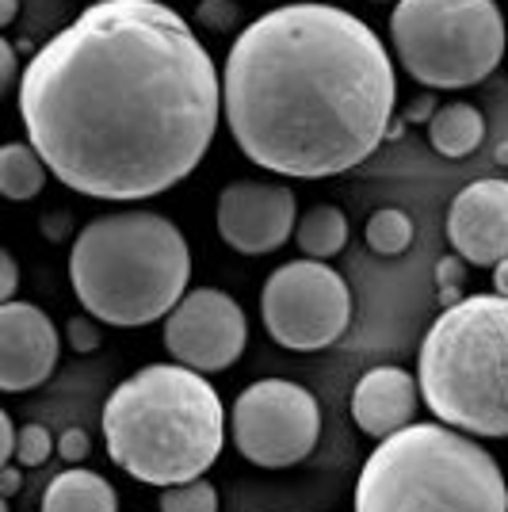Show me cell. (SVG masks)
<instances>
[{
  "label": "cell",
  "mask_w": 508,
  "mask_h": 512,
  "mask_svg": "<svg viewBox=\"0 0 508 512\" xmlns=\"http://www.w3.org/2000/svg\"><path fill=\"white\" fill-rule=\"evenodd\" d=\"M27 142L69 192L138 203L188 180L222 119V73L165 0H107L23 65Z\"/></svg>",
  "instance_id": "6da1fadb"
},
{
  "label": "cell",
  "mask_w": 508,
  "mask_h": 512,
  "mask_svg": "<svg viewBox=\"0 0 508 512\" xmlns=\"http://www.w3.org/2000/svg\"><path fill=\"white\" fill-rule=\"evenodd\" d=\"M398 77L382 39L337 4H283L230 43L222 119L253 165L325 180L356 169L390 134Z\"/></svg>",
  "instance_id": "7a4b0ae2"
},
{
  "label": "cell",
  "mask_w": 508,
  "mask_h": 512,
  "mask_svg": "<svg viewBox=\"0 0 508 512\" xmlns=\"http://www.w3.org/2000/svg\"><path fill=\"white\" fill-rule=\"evenodd\" d=\"M104 444L115 467L146 486L203 478L226 448V406L203 371L149 363L104 402Z\"/></svg>",
  "instance_id": "3957f363"
},
{
  "label": "cell",
  "mask_w": 508,
  "mask_h": 512,
  "mask_svg": "<svg viewBox=\"0 0 508 512\" xmlns=\"http://www.w3.org/2000/svg\"><path fill=\"white\" fill-rule=\"evenodd\" d=\"M191 279V249L180 226L153 211L92 218L73 241L69 283L81 310L100 325L138 329L172 314Z\"/></svg>",
  "instance_id": "277c9868"
},
{
  "label": "cell",
  "mask_w": 508,
  "mask_h": 512,
  "mask_svg": "<svg viewBox=\"0 0 508 512\" xmlns=\"http://www.w3.org/2000/svg\"><path fill=\"white\" fill-rule=\"evenodd\" d=\"M352 512H508V482L466 432L413 421L367 455Z\"/></svg>",
  "instance_id": "5b68a950"
},
{
  "label": "cell",
  "mask_w": 508,
  "mask_h": 512,
  "mask_svg": "<svg viewBox=\"0 0 508 512\" xmlns=\"http://www.w3.org/2000/svg\"><path fill=\"white\" fill-rule=\"evenodd\" d=\"M421 398L466 436H508V299L466 295L428 325L417 356Z\"/></svg>",
  "instance_id": "8992f818"
},
{
  "label": "cell",
  "mask_w": 508,
  "mask_h": 512,
  "mask_svg": "<svg viewBox=\"0 0 508 512\" xmlns=\"http://www.w3.org/2000/svg\"><path fill=\"white\" fill-rule=\"evenodd\" d=\"M390 43L417 85L470 88L505 58V16L497 0H398Z\"/></svg>",
  "instance_id": "52a82bcc"
},
{
  "label": "cell",
  "mask_w": 508,
  "mask_h": 512,
  "mask_svg": "<svg viewBox=\"0 0 508 512\" xmlns=\"http://www.w3.org/2000/svg\"><path fill=\"white\" fill-rule=\"evenodd\" d=\"M260 318L268 337L291 352H321L337 344L352 321V291L325 260H291L264 279Z\"/></svg>",
  "instance_id": "ba28073f"
},
{
  "label": "cell",
  "mask_w": 508,
  "mask_h": 512,
  "mask_svg": "<svg viewBox=\"0 0 508 512\" xmlns=\"http://www.w3.org/2000/svg\"><path fill=\"white\" fill-rule=\"evenodd\" d=\"M230 432L233 448L256 467H295L318 448V398L287 379H260L237 394L230 409Z\"/></svg>",
  "instance_id": "9c48e42d"
},
{
  "label": "cell",
  "mask_w": 508,
  "mask_h": 512,
  "mask_svg": "<svg viewBox=\"0 0 508 512\" xmlns=\"http://www.w3.org/2000/svg\"><path fill=\"white\" fill-rule=\"evenodd\" d=\"M249 344V321L233 295L214 287H195L172 306L165 318V348L172 363H184L191 371H226L241 360Z\"/></svg>",
  "instance_id": "30bf717a"
},
{
  "label": "cell",
  "mask_w": 508,
  "mask_h": 512,
  "mask_svg": "<svg viewBox=\"0 0 508 512\" xmlns=\"http://www.w3.org/2000/svg\"><path fill=\"white\" fill-rule=\"evenodd\" d=\"M218 237L233 253L264 256L283 249L298 226L295 192L264 180H233L218 195Z\"/></svg>",
  "instance_id": "8fae6325"
},
{
  "label": "cell",
  "mask_w": 508,
  "mask_h": 512,
  "mask_svg": "<svg viewBox=\"0 0 508 512\" xmlns=\"http://www.w3.org/2000/svg\"><path fill=\"white\" fill-rule=\"evenodd\" d=\"M62 337L46 310L31 302H0V390L23 394L43 386L58 367Z\"/></svg>",
  "instance_id": "7c38bea8"
},
{
  "label": "cell",
  "mask_w": 508,
  "mask_h": 512,
  "mask_svg": "<svg viewBox=\"0 0 508 512\" xmlns=\"http://www.w3.org/2000/svg\"><path fill=\"white\" fill-rule=\"evenodd\" d=\"M447 241L474 268H493L508 256V180H474L447 207Z\"/></svg>",
  "instance_id": "4fadbf2b"
},
{
  "label": "cell",
  "mask_w": 508,
  "mask_h": 512,
  "mask_svg": "<svg viewBox=\"0 0 508 512\" xmlns=\"http://www.w3.org/2000/svg\"><path fill=\"white\" fill-rule=\"evenodd\" d=\"M421 406V383L402 367H371L363 371L356 390H352V421L367 432L371 440H386L394 432L413 425Z\"/></svg>",
  "instance_id": "5bb4252c"
},
{
  "label": "cell",
  "mask_w": 508,
  "mask_h": 512,
  "mask_svg": "<svg viewBox=\"0 0 508 512\" xmlns=\"http://www.w3.org/2000/svg\"><path fill=\"white\" fill-rule=\"evenodd\" d=\"M43 512H119V497L96 470H62L43 493Z\"/></svg>",
  "instance_id": "9a60e30c"
},
{
  "label": "cell",
  "mask_w": 508,
  "mask_h": 512,
  "mask_svg": "<svg viewBox=\"0 0 508 512\" xmlns=\"http://www.w3.org/2000/svg\"><path fill=\"white\" fill-rule=\"evenodd\" d=\"M486 138V115L474 104H444L428 119V142L444 157H470Z\"/></svg>",
  "instance_id": "2e32d148"
},
{
  "label": "cell",
  "mask_w": 508,
  "mask_h": 512,
  "mask_svg": "<svg viewBox=\"0 0 508 512\" xmlns=\"http://www.w3.org/2000/svg\"><path fill=\"white\" fill-rule=\"evenodd\" d=\"M295 241L302 256L310 260H329L337 256L344 245H348V214L333 207V203H318L298 218L295 226Z\"/></svg>",
  "instance_id": "e0dca14e"
},
{
  "label": "cell",
  "mask_w": 508,
  "mask_h": 512,
  "mask_svg": "<svg viewBox=\"0 0 508 512\" xmlns=\"http://www.w3.org/2000/svg\"><path fill=\"white\" fill-rule=\"evenodd\" d=\"M46 161L31 142H8L0 150V192L12 203H27L46 188Z\"/></svg>",
  "instance_id": "ac0fdd59"
},
{
  "label": "cell",
  "mask_w": 508,
  "mask_h": 512,
  "mask_svg": "<svg viewBox=\"0 0 508 512\" xmlns=\"http://www.w3.org/2000/svg\"><path fill=\"white\" fill-rule=\"evenodd\" d=\"M367 245L375 249L379 256H398L409 249V241H413V222H409V214L398 211V207H382L367 218Z\"/></svg>",
  "instance_id": "d6986e66"
},
{
  "label": "cell",
  "mask_w": 508,
  "mask_h": 512,
  "mask_svg": "<svg viewBox=\"0 0 508 512\" xmlns=\"http://www.w3.org/2000/svg\"><path fill=\"white\" fill-rule=\"evenodd\" d=\"M157 509L161 512H218V490H214V482H207V478H191V482H180V486H165Z\"/></svg>",
  "instance_id": "ffe728a7"
},
{
  "label": "cell",
  "mask_w": 508,
  "mask_h": 512,
  "mask_svg": "<svg viewBox=\"0 0 508 512\" xmlns=\"http://www.w3.org/2000/svg\"><path fill=\"white\" fill-rule=\"evenodd\" d=\"M58 451V440L46 432L43 425H23L20 428V436H16V463L27 470H35V467H43L46 459Z\"/></svg>",
  "instance_id": "44dd1931"
},
{
  "label": "cell",
  "mask_w": 508,
  "mask_h": 512,
  "mask_svg": "<svg viewBox=\"0 0 508 512\" xmlns=\"http://www.w3.org/2000/svg\"><path fill=\"white\" fill-rule=\"evenodd\" d=\"M65 337H69V348H73V352H96V348H100V325H96L92 314L69 318Z\"/></svg>",
  "instance_id": "7402d4cb"
},
{
  "label": "cell",
  "mask_w": 508,
  "mask_h": 512,
  "mask_svg": "<svg viewBox=\"0 0 508 512\" xmlns=\"http://www.w3.org/2000/svg\"><path fill=\"white\" fill-rule=\"evenodd\" d=\"M436 276H440V299H444V306H455V302H459V291H463V256L440 260Z\"/></svg>",
  "instance_id": "603a6c76"
},
{
  "label": "cell",
  "mask_w": 508,
  "mask_h": 512,
  "mask_svg": "<svg viewBox=\"0 0 508 512\" xmlns=\"http://www.w3.org/2000/svg\"><path fill=\"white\" fill-rule=\"evenodd\" d=\"M199 20L214 27V31H226L233 20H237V4L233 0H203L199 4Z\"/></svg>",
  "instance_id": "cb8c5ba5"
},
{
  "label": "cell",
  "mask_w": 508,
  "mask_h": 512,
  "mask_svg": "<svg viewBox=\"0 0 508 512\" xmlns=\"http://www.w3.org/2000/svg\"><path fill=\"white\" fill-rule=\"evenodd\" d=\"M92 448V440H88L85 428H65L62 436H58V455H62L65 463H81Z\"/></svg>",
  "instance_id": "d4e9b609"
},
{
  "label": "cell",
  "mask_w": 508,
  "mask_h": 512,
  "mask_svg": "<svg viewBox=\"0 0 508 512\" xmlns=\"http://www.w3.org/2000/svg\"><path fill=\"white\" fill-rule=\"evenodd\" d=\"M23 69H20V54H16V43L12 39H0V88H20Z\"/></svg>",
  "instance_id": "484cf974"
},
{
  "label": "cell",
  "mask_w": 508,
  "mask_h": 512,
  "mask_svg": "<svg viewBox=\"0 0 508 512\" xmlns=\"http://www.w3.org/2000/svg\"><path fill=\"white\" fill-rule=\"evenodd\" d=\"M20 291V268H16V256L0 253V302H16Z\"/></svg>",
  "instance_id": "4316f807"
},
{
  "label": "cell",
  "mask_w": 508,
  "mask_h": 512,
  "mask_svg": "<svg viewBox=\"0 0 508 512\" xmlns=\"http://www.w3.org/2000/svg\"><path fill=\"white\" fill-rule=\"evenodd\" d=\"M16 436H20V428L12 421V413H0V459L4 463H12V455H16Z\"/></svg>",
  "instance_id": "83f0119b"
},
{
  "label": "cell",
  "mask_w": 508,
  "mask_h": 512,
  "mask_svg": "<svg viewBox=\"0 0 508 512\" xmlns=\"http://www.w3.org/2000/svg\"><path fill=\"white\" fill-rule=\"evenodd\" d=\"M20 482H23L20 463H4V467H0V493H4V501H12V497H16Z\"/></svg>",
  "instance_id": "f1b7e54d"
},
{
  "label": "cell",
  "mask_w": 508,
  "mask_h": 512,
  "mask_svg": "<svg viewBox=\"0 0 508 512\" xmlns=\"http://www.w3.org/2000/svg\"><path fill=\"white\" fill-rule=\"evenodd\" d=\"M493 291L508 299V256L501 260V264H493Z\"/></svg>",
  "instance_id": "f546056e"
},
{
  "label": "cell",
  "mask_w": 508,
  "mask_h": 512,
  "mask_svg": "<svg viewBox=\"0 0 508 512\" xmlns=\"http://www.w3.org/2000/svg\"><path fill=\"white\" fill-rule=\"evenodd\" d=\"M20 16V0H0V27H12Z\"/></svg>",
  "instance_id": "4dcf8cb0"
},
{
  "label": "cell",
  "mask_w": 508,
  "mask_h": 512,
  "mask_svg": "<svg viewBox=\"0 0 508 512\" xmlns=\"http://www.w3.org/2000/svg\"><path fill=\"white\" fill-rule=\"evenodd\" d=\"M375 4H390V0H375Z\"/></svg>",
  "instance_id": "1f68e13d"
},
{
  "label": "cell",
  "mask_w": 508,
  "mask_h": 512,
  "mask_svg": "<svg viewBox=\"0 0 508 512\" xmlns=\"http://www.w3.org/2000/svg\"><path fill=\"white\" fill-rule=\"evenodd\" d=\"M92 4H107V0H92Z\"/></svg>",
  "instance_id": "d6a6232c"
}]
</instances>
